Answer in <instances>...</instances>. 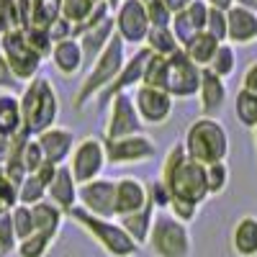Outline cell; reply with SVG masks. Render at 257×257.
<instances>
[{
	"label": "cell",
	"mask_w": 257,
	"mask_h": 257,
	"mask_svg": "<svg viewBox=\"0 0 257 257\" xmlns=\"http://www.w3.org/2000/svg\"><path fill=\"white\" fill-rule=\"evenodd\" d=\"M160 178L173 193V201H185L193 206H201L211 193H208V180H206V165L193 160L183 142L173 144L162 162Z\"/></svg>",
	"instance_id": "cell-1"
},
{
	"label": "cell",
	"mask_w": 257,
	"mask_h": 257,
	"mask_svg": "<svg viewBox=\"0 0 257 257\" xmlns=\"http://www.w3.org/2000/svg\"><path fill=\"white\" fill-rule=\"evenodd\" d=\"M123 62H126V41L118 34H113V39L105 44V49L90 62L88 75H85L82 82H80V88L72 98L75 111H85L103 88H108V85L116 80V75L121 72Z\"/></svg>",
	"instance_id": "cell-2"
},
{
	"label": "cell",
	"mask_w": 257,
	"mask_h": 257,
	"mask_svg": "<svg viewBox=\"0 0 257 257\" xmlns=\"http://www.w3.org/2000/svg\"><path fill=\"white\" fill-rule=\"evenodd\" d=\"M21 116L29 134H41L44 128L54 126L59 118V95L47 75H36L21 90Z\"/></svg>",
	"instance_id": "cell-3"
},
{
	"label": "cell",
	"mask_w": 257,
	"mask_h": 257,
	"mask_svg": "<svg viewBox=\"0 0 257 257\" xmlns=\"http://www.w3.org/2000/svg\"><path fill=\"white\" fill-rule=\"evenodd\" d=\"M183 147L193 160H198L203 165L221 162L229 157V132L219 118L198 116L185 128Z\"/></svg>",
	"instance_id": "cell-4"
},
{
	"label": "cell",
	"mask_w": 257,
	"mask_h": 257,
	"mask_svg": "<svg viewBox=\"0 0 257 257\" xmlns=\"http://www.w3.org/2000/svg\"><path fill=\"white\" fill-rule=\"evenodd\" d=\"M67 216L72 221H77L111 257H134L139 252V244L132 239V234H128L121 224H116L113 219L95 216V213H90L88 208H82L77 203L67 211Z\"/></svg>",
	"instance_id": "cell-5"
},
{
	"label": "cell",
	"mask_w": 257,
	"mask_h": 257,
	"mask_svg": "<svg viewBox=\"0 0 257 257\" xmlns=\"http://www.w3.org/2000/svg\"><path fill=\"white\" fill-rule=\"evenodd\" d=\"M147 244L155 257H190L193 249L188 224L173 216L167 208H160V213H155Z\"/></svg>",
	"instance_id": "cell-6"
},
{
	"label": "cell",
	"mask_w": 257,
	"mask_h": 257,
	"mask_svg": "<svg viewBox=\"0 0 257 257\" xmlns=\"http://www.w3.org/2000/svg\"><path fill=\"white\" fill-rule=\"evenodd\" d=\"M0 52H3L8 67L18 82L34 80L41 70V62H44V57L29 44L24 29H13V31L0 36Z\"/></svg>",
	"instance_id": "cell-7"
},
{
	"label": "cell",
	"mask_w": 257,
	"mask_h": 257,
	"mask_svg": "<svg viewBox=\"0 0 257 257\" xmlns=\"http://www.w3.org/2000/svg\"><path fill=\"white\" fill-rule=\"evenodd\" d=\"M201 70L196 62H193L185 49H178L175 54L165 57V82L162 88L173 95L175 100H188L198 95V85H201Z\"/></svg>",
	"instance_id": "cell-8"
},
{
	"label": "cell",
	"mask_w": 257,
	"mask_h": 257,
	"mask_svg": "<svg viewBox=\"0 0 257 257\" xmlns=\"http://www.w3.org/2000/svg\"><path fill=\"white\" fill-rule=\"evenodd\" d=\"M67 165H70V170H72V175H75L77 185L100 178V173L105 170V165H108L103 137H95V134L82 137V139L75 144V149H72V155H70Z\"/></svg>",
	"instance_id": "cell-9"
},
{
	"label": "cell",
	"mask_w": 257,
	"mask_h": 257,
	"mask_svg": "<svg viewBox=\"0 0 257 257\" xmlns=\"http://www.w3.org/2000/svg\"><path fill=\"white\" fill-rule=\"evenodd\" d=\"M139 132H144V121L137 111L134 93L132 90L116 93L108 100V116H105L103 139H121L128 134H139Z\"/></svg>",
	"instance_id": "cell-10"
},
{
	"label": "cell",
	"mask_w": 257,
	"mask_h": 257,
	"mask_svg": "<svg viewBox=\"0 0 257 257\" xmlns=\"http://www.w3.org/2000/svg\"><path fill=\"white\" fill-rule=\"evenodd\" d=\"M105 142V157L108 165L121 167V165H139V162H149L157 157V144L155 139L139 132V134H128L121 139H103Z\"/></svg>",
	"instance_id": "cell-11"
},
{
	"label": "cell",
	"mask_w": 257,
	"mask_h": 257,
	"mask_svg": "<svg viewBox=\"0 0 257 257\" xmlns=\"http://www.w3.org/2000/svg\"><path fill=\"white\" fill-rule=\"evenodd\" d=\"M113 18H116V34L126 41V47H142L147 41L152 21H149L142 0H121L118 8L113 11Z\"/></svg>",
	"instance_id": "cell-12"
},
{
	"label": "cell",
	"mask_w": 257,
	"mask_h": 257,
	"mask_svg": "<svg viewBox=\"0 0 257 257\" xmlns=\"http://www.w3.org/2000/svg\"><path fill=\"white\" fill-rule=\"evenodd\" d=\"M137 111L144 121V126H165L173 118L175 111V98L165 88H152V85H137L132 90Z\"/></svg>",
	"instance_id": "cell-13"
},
{
	"label": "cell",
	"mask_w": 257,
	"mask_h": 257,
	"mask_svg": "<svg viewBox=\"0 0 257 257\" xmlns=\"http://www.w3.org/2000/svg\"><path fill=\"white\" fill-rule=\"evenodd\" d=\"M149 57H152V49H149L147 44L137 47V52L132 57H126L121 72L116 75V80L108 85V88H103L98 95H95V105L98 108H103V105H108V100L116 95V93H123V90H134L137 85H142V77H144V70H147V62Z\"/></svg>",
	"instance_id": "cell-14"
},
{
	"label": "cell",
	"mask_w": 257,
	"mask_h": 257,
	"mask_svg": "<svg viewBox=\"0 0 257 257\" xmlns=\"http://www.w3.org/2000/svg\"><path fill=\"white\" fill-rule=\"evenodd\" d=\"M77 201L82 208H88L95 216L113 219L116 216V180L95 178L90 183H82L77 190Z\"/></svg>",
	"instance_id": "cell-15"
},
{
	"label": "cell",
	"mask_w": 257,
	"mask_h": 257,
	"mask_svg": "<svg viewBox=\"0 0 257 257\" xmlns=\"http://www.w3.org/2000/svg\"><path fill=\"white\" fill-rule=\"evenodd\" d=\"M198 108L201 116H211V118H219L226 108V100H229V88H226V80L219 77L213 70L203 67L201 70V85H198Z\"/></svg>",
	"instance_id": "cell-16"
},
{
	"label": "cell",
	"mask_w": 257,
	"mask_h": 257,
	"mask_svg": "<svg viewBox=\"0 0 257 257\" xmlns=\"http://www.w3.org/2000/svg\"><path fill=\"white\" fill-rule=\"evenodd\" d=\"M226 41L234 47L257 44V11L234 3L226 11Z\"/></svg>",
	"instance_id": "cell-17"
},
{
	"label": "cell",
	"mask_w": 257,
	"mask_h": 257,
	"mask_svg": "<svg viewBox=\"0 0 257 257\" xmlns=\"http://www.w3.org/2000/svg\"><path fill=\"white\" fill-rule=\"evenodd\" d=\"M206 21H208V3L206 0H193V3L178 13H173L170 29L178 36L180 47H185L193 36H198L201 31H206Z\"/></svg>",
	"instance_id": "cell-18"
},
{
	"label": "cell",
	"mask_w": 257,
	"mask_h": 257,
	"mask_svg": "<svg viewBox=\"0 0 257 257\" xmlns=\"http://www.w3.org/2000/svg\"><path fill=\"white\" fill-rule=\"evenodd\" d=\"M36 139H39L41 149H44L47 162H52V165H64V162L70 160L75 144H77V139H75V134H72V128L59 126V123L44 128L41 134H36Z\"/></svg>",
	"instance_id": "cell-19"
},
{
	"label": "cell",
	"mask_w": 257,
	"mask_h": 257,
	"mask_svg": "<svg viewBox=\"0 0 257 257\" xmlns=\"http://www.w3.org/2000/svg\"><path fill=\"white\" fill-rule=\"evenodd\" d=\"M49 62L52 67L62 75V77H75L82 72L85 62V52H82V44L77 36H70V39H62V41H54L52 47V54H49Z\"/></svg>",
	"instance_id": "cell-20"
},
{
	"label": "cell",
	"mask_w": 257,
	"mask_h": 257,
	"mask_svg": "<svg viewBox=\"0 0 257 257\" xmlns=\"http://www.w3.org/2000/svg\"><path fill=\"white\" fill-rule=\"evenodd\" d=\"M147 203H149V190L139 178L123 175L116 180V216L142 211Z\"/></svg>",
	"instance_id": "cell-21"
},
{
	"label": "cell",
	"mask_w": 257,
	"mask_h": 257,
	"mask_svg": "<svg viewBox=\"0 0 257 257\" xmlns=\"http://www.w3.org/2000/svg\"><path fill=\"white\" fill-rule=\"evenodd\" d=\"M77 190H80V185H77V180L72 175L70 165L64 162V165L57 167V173H54V178H52V183L47 188V198L52 203H57L64 213H67L77 203Z\"/></svg>",
	"instance_id": "cell-22"
},
{
	"label": "cell",
	"mask_w": 257,
	"mask_h": 257,
	"mask_svg": "<svg viewBox=\"0 0 257 257\" xmlns=\"http://www.w3.org/2000/svg\"><path fill=\"white\" fill-rule=\"evenodd\" d=\"M231 252L237 257H257V216L247 213L231 229Z\"/></svg>",
	"instance_id": "cell-23"
},
{
	"label": "cell",
	"mask_w": 257,
	"mask_h": 257,
	"mask_svg": "<svg viewBox=\"0 0 257 257\" xmlns=\"http://www.w3.org/2000/svg\"><path fill=\"white\" fill-rule=\"evenodd\" d=\"M113 34H116V18H113V16L105 18L103 24L88 29V31H82L77 39H80L82 52H85V62L90 64V62L105 49V44H108V41L113 39Z\"/></svg>",
	"instance_id": "cell-24"
},
{
	"label": "cell",
	"mask_w": 257,
	"mask_h": 257,
	"mask_svg": "<svg viewBox=\"0 0 257 257\" xmlns=\"http://www.w3.org/2000/svg\"><path fill=\"white\" fill-rule=\"evenodd\" d=\"M24 128L21 98L13 90H0V137H16Z\"/></svg>",
	"instance_id": "cell-25"
},
{
	"label": "cell",
	"mask_w": 257,
	"mask_h": 257,
	"mask_svg": "<svg viewBox=\"0 0 257 257\" xmlns=\"http://www.w3.org/2000/svg\"><path fill=\"white\" fill-rule=\"evenodd\" d=\"M31 211H34V231L49 234V237L57 239V234H59V229H62V221H64V216H67V213H64L57 203H52L49 198L34 203Z\"/></svg>",
	"instance_id": "cell-26"
},
{
	"label": "cell",
	"mask_w": 257,
	"mask_h": 257,
	"mask_svg": "<svg viewBox=\"0 0 257 257\" xmlns=\"http://www.w3.org/2000/svg\"><path fill=\"white\" fill-rule=\"evenodd\" d=\"M152 219H155V203L149 201L142 211L134 213H126V216H118V224L132 234V239L142 247L149 239V229H152Z\"/></svg>",
	"instance_id": "cell-27"
},
{
	"label": "cell",
	"mask_w": 257,
	"mask_h": 257,
	"mask_svg": "<svg viewBox=\"0 0 257 257\" xmlns=\"http://www.w3.org/2000/svg\"><path fill=\"white\" fill-rule=\"evenodd\" d=\"M224 44V41H219L216 36H211L208 31H201L198 36H193L188 44L183 47L185 49V54L198 64V67H208L211 64V59H213V54H216V49Z\"/></svg>",
	"instance_id": "cell-28"
},
{
	"label": "cell",
	"mask_w": 257,
	"mask_h": 257,
	"mask_svg": "<svg viewBox=\"0 0 257 257\" xmlns=\"http://www.w3.org/2000/svg\"><path fill=\"white\" fill-rule=\"evenodd\" d=\"M144 44L152 49L155 54H160V57H170V54H175L178 49H183L178 36L173 34V29H170V26H152V29H149V34H147Z\"/></svg>",
	"instance_id": "cell-29"
},
{
	"label": "cell",
	"mask_w": 257,
	"mask_h": 257,
	"mask_svg": "<svg viewBox=\"0 0 257 257\" xmlns=\"http://www.w3.org/2000/svg\"><path fill=\"white\" fill-rule=\"evenodd\" d=\"M234 116L244 128H252L257 123V95L239 88L234 95Z\"/></svg>",
	"instance_id": "cell-30"
},
{
	"label": "cell",
	"mask_w": 257,
	"mask_h": 257,
	"mask_svg": "<svg viewBox=\"0 0 257 257\" xmlns=\"http://www.w3.org/2000/svg\"><path fill=\"white\" fill-rule=\"evenodd\" d=\"M208 70H213L219 77L229 80L234 72H237V47L229 44V41H224V44L216 49V54H213Z\"/></svg>",
	"instance_id": "cell-31"
},
{
	"label": "cell",
	"mask_w": 257,
	"mask_h": 257,
	"mask_svg": "<svg viewBox=\"0 0 257 257\" xmlns=\"http://www.w3.org/2000/svg\"><path fill=\"white\" fill-rule=\"evenodd\" d=\"M47 183L41 180L36 173H29L24 180H21L18 185V203H26V206H34L39 201H44L47 198Z\"/></svg>",
	"instance_id": "cell-32"
},
{
	"label": "cell",
	"mask_w": 257,
	"mask_h": 257,
	"mask_svg": "<svg viewBox=\"0 0 257 257\" xmlns=\"http://www.w3.org/2000/svg\"><path fill=\"white\" fill-rule=\"evenodd\" d=\"M52 242H54V237H49V234L34 231V234H29L26 239L18 242L16 252H18V257H44L49 252Z\"/></svg>",
	"instance_id": "cell-33"
},
{
	"label": "cell",
	"mask_w": 257,
	"mask_h": 257,
	"mask_svg": "<svg viewBox=\"0 0 257 257\" xmlns=\"http://www.w3.org/2000/svg\"><path fill=\"white\" fill-rule=\"evenodd\" d=\"M98 3L100 0H62V16L67 21H72L75 26H80L88 21V16L95 11Z\"/></svg>",
	"instance_id": "cell-34"
},
{
	"label": "cell",
	"mask_w": 257,
	"mask_h": 257,
	"mask_svg": "<svg viewBox=\"0 0 257 257\" xmlns=\"http://www.w3.org/2000/svg\"><path fill=\"white\" fill-rule=\"evenodd\" d=\"M206 180H208V193L211 196H221L229 185V165L226 160L206 165Z\"/></svg>",
	"instance_id": "cell-35"
},
{
	"label": "cell",
	"mask_w": 257,
	"mask_h": 257,
	"mask_svg": "<svg viewBox=\"0 0 257 257\" xmlns=\"http://www.w3.org/2000/svg\"><path fill=\"white\" fill-rule=\"evenodd\" d=\"M24 34H26V39H29V44H31L41 57H44V59H49L52 47H54L52 31L44 29V26H24Z\"/></svg>",
	"instance_id": "cell-36"
},
{
	"label": "cell",
	"mask_w": 257,
	"mask_h": 257,
	"mask_svg": "<svg viewBox=\"0 0 257 257\" xmlns=\"http://www.w3.org/2000/svg\"><path fill=\"white\" fill-rule=\"evenodd\" d=\"M11 216H13V229H16L18 242L26 239L29 234H34V211H31V206L16 203V208L11 211Z\"/></svg>",
	"instance_id": "cell-37"
},
{
	"label": "cell",
	"mask_w": 257,
	"mask_h": 257,
	"mask_svg": "<svg viewBox=\"0 0 257 257\" xmlns=\"http://www.w3.org/2000/svg\"><path fill=\"white\" fill-rule=\"evenodd\" d=\"M16 247H18V237H16V229H13L11 211L8 213H0V257L13 254Z\"/></svg>",
	"instance_id": "cell-38"
},
{
	"label": "cell",
	"mask_w": 257,
	"mask_h": 257,
	"mask_svg": "<svg viewBox=\"0 0 257 257\" xmlns=\"http://www.w3.org/2000/svg\"><path fill=\"white\" fill-rule=\"evenodd\" d=\"M16 203H18V185L8 178L6 167L0 165V213L13 211Z\"/></svg>",
	"instance_id": "cell-39"
},
{
	"label": "cell",
	"mask_w": 257,
	"mask_h": 257,
	"mask_svg": "<svg viewBox=\"0 0 257 257\" xmlns=\"http://www.w3.org/2000/svg\"><path fill=\"white\" fill-rule=\"evenodd\" d=\"M21 29L18 24V0H0V36Z\"/></svg>",
	"instance_id": "cell-40"
},
{
	"label": "cell",
	"mask_w": 257,
	"mask_h": 257,
	"mask_svg": "<svg viewBox=\"0 0 257 257\" xmlns=\"http://www.w3.org/2000/svg\"><path fill=\"white\" fill-rule=\"evenodd\" d=\"M144 8H147V16L152 21V26H170L173 21V11L165 6V0H142Z\"/></svg>",
	"instance_id": "cell-41"
},
{
	"label": "cell",
	"mask_w": 257,
	"mask_h": 257,
	"mask_svg": "<svg viewBox=\"0 0 257 257\" xmlns=\"http://www.w3.org/2000/svg\"><path fill=\"white\" fill-rule=\"evenodd\" d=\"M149 190V201L155 203V208H170V201H173V193H170V188L165 185L162 178H155L152 183L147 185Z\"/></svg>",
	"instance_id": "cell-42"
},
{
	"label": "cell",
	"mask_w": 257,
	"mask_h": 257,
	"mask_svg": "<svg viewBox=\"0 0 257 257\" xmlns=\"http://www.w3.org/2000/svg\"><path fill=\"white\" fill-rule=\"evenodd\" d=\"M206 31H208L211 36H216L219 41H226V11H219V8H208Z\"/></svg>",
	"instance_id": "cell-43"
},
{
	"label": "cell",
	"mask_w": 257,
	"mask_h": 257,
	"mask_svg": "<svg viewBox=\"0 0 257 257\" xmlns=\"http://www.w3.org/2000/svg\"><path fill=\"white\" fill-rule=\"evenodd\" d=\"M198 208H201V206H193V203H185V201H170V208H167V211L173 213V216H178L180 221L190 224L193 219H196Z\"/></svg>",
	"instance_id": "cell-44"
},
{
	"label": "cell",
	"mask_w": 257,
	"mask_h": 257,
	"mask_svg": "<svg viewBox=\"0 0 257 257\" xmlns=\"http://www.w3.org/2000/svg\"><path fill=\"white\" fill-rule=\"evenodd\" d=\"M49 31H52V39H54V41H62V39L75 36V24H72V21H67L64 16H59L54 24L49 26Z\"/></svg>",
	"instance_id": "cell-45"
},
{
	"label": "cell",
	"mask_w": 257,
	"mask_h": 257,
	"mask_svg": "<svg viewBox=\"0 0 257 257\" xmlns=\"http://www.w3.org/2000/svg\"><path fill=\"white\" fill-rule=\"evenodd\" d=\"M16 85H18V80L13 77V72H11V67H8L3 52H0V90H13Z\"/></svg>",
	"instance_id": "cell-46"
},
{
	"label": "cell",
	"mask_w": 257,
	"mask_h": 257,
	"mask_svg": "<svg viewBox=\"0 0 257 257\" xmlns=\"http://www.w3.org/2000/svg\"><path fill=\"white\" fill-rule=\"evenodd\" d=\"M242 88L257 95V59L247 64V70H244V75H242Z\"/></svg>",
	"instance_id": "cell-47"
},
{
	"label": "cell",
	"mask_w": 257,
	"mask_h": 257,
	"mask_svg": "<svg viewBox=\"0 0 257 257\" xmlns=\"http://www.w3.org/2000/svg\"><path fill=\"white\" fill-rule=\"evenodd\" d=\"M11 157V139L8 137H0V165H6Z\"/></svg>",
	"instance_id": "cell-48"
},
{
	"label": "cell",
	"mask_w": 257,
	"mask_h": 257,
	"mask_svg": "<svg viewBox=\"0 0 257 257\" xmlns=\"http://www.w3.org/2000/svg\"><path fill=\"white\" fill-rule=\"evenodd\" d=\"M193 3V0H165V6L173 11V13H178V11H183V8H188Z\"/></svg>",
	"instance_id": "cell-49"
},
{
	"label": "cell",
	"mask_w": 257,
	"mask_h": 257,
	"mask_svg": "<svg viewBox=\"0 0 257 257\" xmlns=\"http://www.w3.org/2000/svg\"><path fill=\"white\" fill-rule=\"evenodd\" d=\"M208 3V8H219V11H229L237 0H206Z\"/></svg>",
	"instance_id": "cell-50"
},
{
	"label": "cell",
	"mask_w": 257,
	"mask_h": 257,
	"mask_svg": "<svg viewBox=\"0 0 257 257\" xmlns=\"http://www.w3.org/2000/svg\"><path fill=\"white\" fill-rule=\"evenodd\" d=\"M118 3H121V0H108V6H111V8H113V11H116V8H118Z\"/></svg>",
	"instance_id": "cell-51"
},
{
	"label": "cell",
	"mask_w": 257,
	"mask_h": 257,
	"mask_svg": "<svg viewBox=\"0 0 257 257\" xmlns=\"http://www.w3.org/2000/svg\"><path fill=\"white\" fill-rule=\"evenodd\" d=\"M252 134H254V144H257V123L252 126Z\"/></svg>",
	"instance_id": "cell-52"
}]
</instances>
